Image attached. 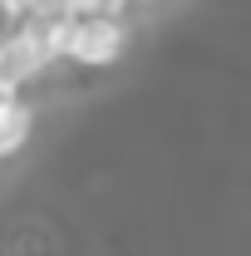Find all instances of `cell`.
Wrapping results in <instances>:
<instances>
[{
    "mask_svg": "<svg viewBox=\"0 0 251 256\" xmlns=\"http://www.w3.org/2000/svg\"><path fill=\"white\" fill-rule=\"evenodd\" d=\"M44 69H50V54L40 44L34 20H20V25H5L0 30V94H20Z\"/></svg>",
    "mask_w": 251,
    "mask_h": 256,
    "instance_id": "6da1fadb",
    "label": "cell"
},
{
    "mask_svg": "<svg viewBox=\"0 0 251 256\" xmlns=\"http://www.w3.org/2000/svg\"><path fill=\"white\" fill-rule=\"evenodd\" d=\"M128 30L118 15H74V34H69V54L64 60L84 64V69H108L124 54Z\"/></svg>",
    "mask_w": 251,
    "mask_h": 256,
    "instance_id": "7a4b0ae2",
    "label": "cell"
},
{
    "mask_svg": "<svg viewBox=\"0 0 251 256\" xmlns=\"http://www.w3.org/2000/svg\"><path fill=\"white\" fill-rule=\"evenodd\" d=\"M0 30H5V20H0Z\"/></svg>",
    "mask_w": 251,
    "mask_h": 256,
    "instance_id": "8992f818",
    "label": "cell"
},
{
    "mask_svg": "<svg viewBox=\"0 0 251 256\" xmlns=\"http://www.w3.org/2000/svg\"><path fill=\"white\" fill-rule=\"evenodd\" d=\"M30 124H34V114H30L25 98L20 94H0V162L15 158V153L30 143Z\"/></svg>",
    "mask_w": 251,
    "mask_h": 256,
    "instance_id": "3957f363",
    "label": "cell"
},
{
    "mask_svg": "<svg viewBox=\"0 0 251 256\" xmlns=\"http://www.w3.org/2000/svg\"><path fill=\"white\" fill-rule=\"evenodd\" d=\"M143 5H153V0H143Z\"/></svg>",
    "mask_w": 251,
    "mask_h": 256,
    "instance_id": "5b68a950",
    "label": "cell"
},
{
    "mask_svg": "<svg viewBox=\"0 0 251 256\" xmlns=\"http://www.w3.org/2000/svg\"><path fill=\"white\" fill-rule=\"evenodd\" d=\"M128 0H69V15H118Z\"/></svg>",
    "mask_w": 251,
    "mask_h": 256,
    "instance_id": "277c9868",
    "label": "cell"
}]
</instances>
